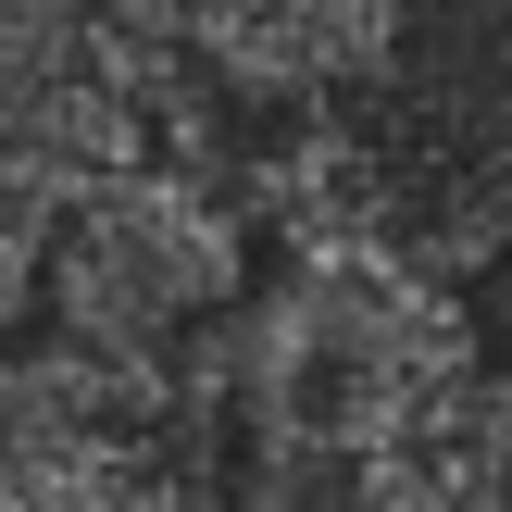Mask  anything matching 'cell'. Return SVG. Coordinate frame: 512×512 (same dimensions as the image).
<instances>
[{
  "instance_id": "1",
  "label": "cell",
  "mask_w": 512,
  "mask_h": 512,
  "mask_svg": "<svg viewBox=\"0 0 512 512\" xmlns=\"http://www.w3.org/2000/svg\"><path fill=\"white\" fill-rule=\"evenodd\" d=\"M275 225L400 275L512 263V0H375L350 63L300 100Z\"/></svg>"
},
{
  "instance_id": "2",
  "label": "cell",
  "mask_w": 512,
  "mask_h": 512,
  "mask_svg": "<svg viewBox=\"0 0 512 512\" xmlns=\"http://www.w3.org/2000/svg\"><path fill=\"white\" fill-rule=\"evenodd\" d=\"M463 363H488L463 288L363 250H300L288 288H250L225 338V400H238V438L275 463H375Z\"/></svg>"
},
{
  "instance_id": "3",
  "label": "cell",
  "mask_w": 512,
  "mask_h": 512,
  "mask_svg": "<svg viewBox=\"0 0 512 512\" xmlns=\"http://www.w3.org/2000/svg\"><path fill=\"white\" fill-rule=\"evenodd\" d=\"M263 275V213L163 163H125L50 213L38 250V325L75 363L125 375H213Z\"/></svg>"
}]
</instances>
